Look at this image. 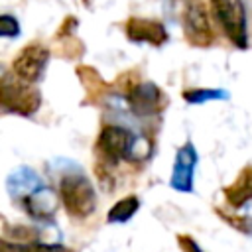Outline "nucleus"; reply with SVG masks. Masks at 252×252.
<instances>
[{"instance_id":"nucleus-1","label":"nucleus","mask_w":252,"mask_h":252,"mask_svg":"<svg viewBox=\"0 0 252 252\" xmlns=\"http://www.w3.org/2000/svg\"><path fill=\"white\" fill-rule=\"evenodd\" d=\"M96 154V165L100 167H116L120 161L130 163H142L152 154V144L140 136L134 134L130 128L120 124H106L94 144Z\"/></svg>"},{"instance_id":"nucleus-2","label":"nucleus","mask_w":252,"mask_h":252,"mask_svg":"<svg viewBox=\"0 0 252 252\" xmlns=\"http://www.w3.org/2000/svg\"><path fill=\"white\" fill-rule=\"evenodd\" d=\"M59 199L73 219H87L96 211V193L79 163L59 159Z\"/></svg>"},{"instance_id":"nucleus-3","label":"nucleus","mask_w":252,"mask_h":252,"mask_svg":"<svg viewBox=\"0 0 252 252\" xmlns=\"http://www.w3.org/2000/svg\"><path fill=\"white\" fill-rule=\"evenodd\" d=\"M211 14L234 47H248V16L242 0H211Z\"/></svg>"},{"instance_id":"nucleus-4","label":"nucleus","mask_w":252,"mask_h":252,"mask_svg":"<svg viewBox=\"0 0 252 252\" xmlns=\"http://www.w3.org/2000/svg\"><path fill=\"white\" fill-rule=\"evenodd\" d=\"M0 104L6 112L32 116L41 106V93L37 87L20 81L16 75L4 73L0 81Z\"/></svg>"},{"instance_id":"nucleus-5","label":"nucleus","mask_w":252,"mask_h":252,"mask_svg":"<svg viewBox=\"0 0 252 252\" xmlns=\"http://www.w3.org/2000/svg\"><path fill=\"white\" fill-rule=\"evenodd\" d=\"M177 10H179V22L187 41L199 47L211 45L213 30H211L205 4L201 0H177Z\"/></svg>"},{"instance_id":"nucleus-6","label":"nucleus","mask_w":252,"mask_h":252,"mask_svg":"<svg viewBox=\"0 0 252 252\" xmlns=\"http://www.w3.org/2000/svg\"><path fill=\"white\" fill-rule=\"evenodd\" d=\"M126 102L134 116L152 118L161 114V110L167 106V96L156 83L144 81L126 91Z\"/></svg>"},{"instance_id":"nucleus-7","label":"nucleus","mask_w":252,"mask_h":252,"mask_svg":"<svg viewBox=\"0 0 252 252\" xmlns=\"http://www.w3.org/2000/svg\"><path fill=\"white\" fill-rule=\"evenodd\" d=\"M49 49L43 47L41 43H30L12 61V75H16L20 81L35 85L37 81L43 79L47 63H49Z\"/></svg>"},{"instance_id":"nucleus-8","label":"nucleus","mask_w":252,"mask_h":252,"mask_svg":"<svg viewBox=\"0 0 252 252\" xmlns=\"http://www.w3.org/2000/svg\"><path fill=\"white\" fill-rule=\"evenodd\" d=\"M199 156L197 150L191 142H185L177 154H175V161H173V169H171V179L169 185L179 191V193H193V177H195V167H197Z\"/></svg>"},{"instance_id":"nucleus-9","label":"nucleus","mask_w":252,"mask_h":252,"mask_svg":"<svg viewBox=\"0 0 252 252\" xmlns=\"http://www.w3.org/2000/svg\"><path fill=\"white\" fill-rule=\"evenodd\" d=\"M124 32H126V37L132 43H150L154 47L163 45L169 37L165 26L159 20L138 18V16H132V18L126 20Z\"/></svg>"},{"instance_id":"nucleus-10","label":"nucleus","mask_w":252,"mask_h":252,"mask_svg":"<svg viewBox=\"0 0 252 252\" xmlns=\"http://www.w3.org/2000/svg\"><path fill=\"white\" fill-rule=\"evenodd\" d=\"M41 187H45L43 179L37 175V171H33L32 167L28 165H20L18 169H14L8 179H6V189H8V195L20 203L22 199L30 197L32 193L39 191Z\"/></svg>"},{"instance_id":"nucleus-11","label":"nucleus","mask_w":252,"mask_h":252,"mask_svg":"<svg viewBox=\"0 0 252 252\" xmlns=\"http://www.w3.org/2000/svg\"><path fill=\"white\" fill-rule=\"evenodd\" d=\"M18 207H22L24 213L35 220H51L55 217V211H57V197H55L53 189H49L45 185L39 191L32 193L30 197L22 199L18 203Z\"/></svg>"},{"instance_id":"nucleus-12","label":"nucleus","mask_w":252,"mask_h":252,"mask_svg":"<svg viewBox=\"0 0 252 252\" xmlns=\"http://www.w3.org/2000/svg\"><path fill=\"white\" fill-rule=\"evenodd\" d=\"M222 195L226 203L234 209H240L246 203H250L252 201V165H246L236 175V179L222 189Z\"/></svg>"},{"instance_id":"nucleus-13","label":"nucleus","mask_w":252,"mask_h":252,"mask_svg":"<svg viewBox=\"0 0 252 252\" xmlns=\"http://www.w3.org/2000/svg\"><path fill=\"white\" fill-rule=\"evenodd\" d=\"M138 209H140V199H138L136 195H128V197L116 201V203L108 209V213H106V222H110V224L126 222V220H130V219L138 213Z\"/></svg>"},{"instance_id":"nucleus-14","label":"nucleus","mask_w":252,"mask_h":252,"mask_svg":"<svg viewBox=\"0 0 252 252\" xmlns=\"http://www.w3.org/2000/svg\"><path fill=\"white\" fill-rule=\"evenodd\" d=\"M2 252H73L71 248L63 246V244H45V242H12L2 238Z\"/></svg>"},{"instance_id":"nucleus-15","label":"nucleus","mask_w":252,"mask_h":252,"mask_svg":"<svg viewBox=\"0 0 252 252\" xmlns=\"http://www.w3.org/2000/svg\"><path fill=\"white\" fill-rule=\"evenodd\" d=\"M230 93L224 89H191L183 93V100L189 104H205V102H213V100H228Z\"/></svg>"},{"instance_id":"nucleus-16","label":"nucleus","mask_w":252,"mask_h":252,"mask_svg":"<svg viewBox=\"0 0 252 252\" xmlns=\"http://www.w3.org/2000/svg\"><path fill=\"white\" fill-rule=\"evenodd\" d=\"M217 215L224 222H228L234 230H240L244 234H252V217H248V215H234V213H226V211H220V209H217Z\"/></svg>"},{"instance_id":"nucleus-17","label":"nucleus","mask_w":252,"mask_h":252,"mask_svg":"<svg viewBox=\"0 0 252 252\" xmlns=\"http://www.w3.org/2000/svg\"><path fill=\"white\" fill-rule=\"evenodd\" d=\"M0 35L4 39H12L20 35V22L12 14H2L0 16Z\"/></svg>"},{"instance_id":"nucleus-18","label":"nucleus","mask_w":252,"mask_h":252,"mask_svg":"<svg viewBox=\"0 0 252 252\" xmlns=\"http://www.w3.org/2000/svg\"><path fill=\"white\" fill-rule=\"evenodd\" d=\"M177 242H179V248H181L183 252H205V250L197 244V240H195L193 236H189V234H179V236H177Z\"/></svg>"}]
</instances>
